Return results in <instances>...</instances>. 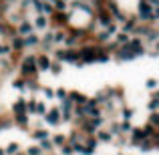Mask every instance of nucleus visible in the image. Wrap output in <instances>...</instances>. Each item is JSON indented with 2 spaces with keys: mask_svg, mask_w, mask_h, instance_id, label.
Returning <instances> with one entry per match:
<instances>
[{
  "mask_svg": "<svg viewBox=\"0 0 159 155\" xmlns=\"http://www.w3.org/2000/svg\"><path fill=\"white\" fill-rule=\"evenodd\" d=\"M127 40H129L127 39V34H119V42H127Z\"/></svg>",
  "mask_w": 159,
  "mask_h": 155,
  "instance_id": "nucleus-31",
  "label": "nucleus"
},
{
  "mask_svg": "<svg viewBox=\"0 0 159 155\" xmlns=\"http://www.w3.org/2000/svg\"><path fill=\"white\" fill-rule=\"evenodd\" d=\"M14 87H16V89H22V87H24V81H22V79H20V81H16Z\"/></svg>",
  "mask_w": 159,
  "mask_h": 155,
  "instance_id": "nucleus-30",
  "label": "nucleus"
},
{
  "mask_svg": "<svg viewBox=\"0 0 159 155\" xmlns=\"http://www.w3.org/2000/svg\"><path fill=\"white\" fill-rule=\"evenodd\" d=\"M24 111H26V103H24V99H18L14 103V113L18 115V113H24Z\"/></svg>",
  "mask_w": 159,
  "mask_h": 155,
  "instance_id": "nucleus-8",
  "label": "nucleus"
},
{
  "mask_svg": "<svg viewBox=\"0 0 159 155\" xmlns=\"http://www.w3.org/2000/svg\"><path fill=\"white\" fill-rule=\"evenodd\" d=\"M57 97L65 99V97H67V91H63V89H58V91H57Z\"/></svg>",
  "mask_w": 159,
  "mask_h": 155,
  "instance_id": "nucleus-26",
  "label": "nucleus"
},
{
  "mask_svg": "<svg viewBox=\"0 0 159 155\" xmlns=\"http://www.w3.org/2000/svg\"><path fill=\"white\" fill-rule=\"evenodd\" d=\"M133 26H135V20H129L125 24V30H133Z\"/></svg>",
  "mask_w": 159,
  "mask_h": 155,
  "instance_id": "nucleus-24",
  "label": "nucleus"
},
{
  "mask_svg": "<svg viewBox=\"0 0 159 155\" xmlns=\"http://www.w3.org/2000/svg\"><path fill=\"white\" fill-rule=\"evenodd\" d=\"M50 68H53V73H61V65H50Z\"/></svg>",
  "mask_w": 159,
  "mask_h": 155,
  "instance_id": "nucleus-28",
  "label": "nucleus"
},
{
  "mask_svg": "<svg viewBox=\"0 0 159 155\" xmlns=\"http://www.w3.org/2000/svg\"><path fill=\"white\" fill-rule=\"evenodd\" d=\"M22 46H24L22 39H14V49H22Z\"/></svg>",
  "mask_w": 159,
  "mask_h": 155,
  "instance_id": "nucleus-18",
  "label": "nucleus"
},
{
  "mask_svg": "<svg viewBox=\"0 0 159 155\" xmlns=\"http://www.w3.org/2000/svg\"><path fill=\"white\" fill-rule=\"evenodd\" d=\"M63 153H65V155H71V153H72V147H71V145H63Z\"/></svg>",
  "mask_w": 159,
  "mask_h": 155,
  "instance_id": "nucleus-21",
  "label": "nucleus"
},
{
  "mask_svg": "<svg viewBox=\"0 0 159 155\" xmlns=\"http://www.w3.org/2000/svg\"><path fill=\"white\" fill-rule=\"evenodd\" d=\"M99 139H101V141H109V139H111V135H109L107 131H99Z\"/></svg>",
  "mask_w": 159,
  "mask_h": 155,
  "instance_id": "nucleus-16",
  "label": "nucleus"
},
{
  "mask_svg": "<svg viewBox=\"0 0 159 155\" xmlns=\"http://www.w3.org/2000/svg\"><path fill=\"white\" fill-rule=\"evenodd\" d=\"M44 119H46L48 125H58V123H61V111H58V109H53Z\"/></svg>",
  "mask_w": 159,
  "mask_h": 155,
  "instance_id": "nucleus-4",
  "label": "nucleus"
},
{
  "mask_svg": "<svg viewBox=\"0 0 159 155\" xmlns=\"http://www.w3.org/2000/svg\"><path fill=\"white\" fill-rule=\"evenodd\" d=\"M57 57L61 58V61H68V63H77V61H79V53H77V50H65V53L61 50Z\"/></svg>",
  "mask_w": 159,
  "mask_h": 155,
  "instance_id": "nucleus-3",
  "label": "nucleus"
},
{
  "mask_svg": "<svg viewBox=\"0 0 159 155\" xmlns=\"http://www.w3.org/2000/svg\"><path fill=\"white\" fill-rule=\"evenodd\" d=\"M43 151H40V147H30L28 149V155H40Z\"/></svg>",
  "mask_w": 159,
  "mask_h": 155,
  "instance_id": "nucleus-17",
  "label": "nucleus"
},
{
  "mask_svg": "<svg viewBox=\"0 0 159 155\" xmlns=\"http://www.w3.org/2000/svg\"><path fill=\"white\" fill-rule=\"evenodd\" d=\"M131 131H133V141H135V143H141V141L149 139V137H147V133H145V131H141V129H131Z\"/></svg>",
  "mask_w": 159,
  "mask_h": 155,
  "instance_id": "nucleus-6",
  "label": "nucleus"
},
{
  "mask_svg": "<svg viewBox=\"0 0 159 155\" xmlns=\"http://www.w3.org/2000/svg\"><path fill=\"white\" fill-rule=\"evenodd\" d=\"M36 71H39V68H36V58L26 57V61L22 63V75H34Z\"/></svg>",
  "mask_w": 159,
  "mask_h": 155,
  "instance_id": "nucleus-2",
  "label": "nucleus"
},
{
  "mask_svg": "<svg viewBox=\"0 0 159 155\" xmlns=\"http://www.w3.org/2000/svg\"><path fill=\"white\" fill-rule=\"evenodd\" d=\"M53 149V143L48 139H43V145H40V151H50Z\"/></svg>",
  "mask_w": 159,
  "mask_h": 155,
  "instance_id": "nucleus-11",
  "label": "nucleus"
},
{
  "mask_svg": "<svg viewBox=\"0 0 159 155\" xmlns=\"http://www.w3.org/2000/svg\"><path fill=\"white\" fill-rule=\"evenodd\" d=\"M36 26H39V28H44V26H46V18H44V16H39V18H36Z\"/></svg>",
  "mask_w": 159,
  "mask_h": 155,
  "instance_id": "nucleus-15",
  "label": "nucleus"
},
{
  "mask_svg": "<svg viewBox=\"0 0 159 155\" xmlns=\"http://www.w3.org/2000/svg\"><path fill=\"white\" fill-rule=\"evenodd\" d=\"M44 95H46V97H53L54 93H53V91H50V89H44Z\"/></svg>",
  "mask_w": 159,
  "mask_h": 155,
  "instance_id": "nucleus-32",
  "label": "nucleus"
},
{
  "mask_svg": "<svg viewBox=\"0 0 159 155\" xmlns=\"http://www.w3.org/2000/svg\"><path fill=\"white\" fill-rule=\"evenodd\" d=\"M157 123H159V115L153 113V115H151V125H157Z\"/></svg>",
  "mask_w": 159,
  "mask_h": 155,
  "instance_id": "nucleus-22",
  "label": "nucleus"
},
{
  "mask_svg": "<svg viewBox=\"0 0 159 155\" xmlns=\"http://www.w3.org/2000/svg\"><path fill=\"white\" fill-rule=\"evenodd\" d=\"M147 87H149V89H155V87H157V83H155L153 79H149V81H147Z\"/></svg>",
  "mask_w": 159,
  "mask_h": 155,
  "instance_id": "nucleus-27",
  "label": "nucleus"
},
{
  "mask_svg": "<svg viewBox=\"0 0 159 155\" xmlns=\"http://www.w3.org/2000/svg\"><path fill=\"white\" fill-rule=\"evenodd\" d=\"M54 143H57V145H63V143H65V137L63 135H57V137H54Z\"/></svg>",
  "mask_w": 159,
  "mask_h": 155,
  "instance_id": "nucleus-20",
  "label": "nucleus"
},
{
  "mask_svg": "<svg viewBox=\"0 0 159 155\" xmlns=\"http://www.w3.org/2000/svg\"><path fill=\"white\" fill-rule=\"evenodd\" d=\"M22 42H24V44H28V46H30V44H36V42H39V39H36L34 34H26V39H24Z\"/></svg>",
  "mask_w": 159,
  "mask_h": 155,
  "instance_id": "nucleus-10",
  "label": "nucleus"
},
{
  "mask_svg": "<svg viewBox=\"0 0 159 155\" xmlns=\"http://www.w3.org/2000/svg\"><path fill=\"white\" fill-rule=\"evenodd\" d=\"M8 46H4V44H0V57H2V54H8Z\"/></svg>",
  "mask_w": 159,
  "mask_h": 155,
  "instance_id": "nucleus-23",
  "label": "nucleus"
},
{
  "mask_svg": "<svg viewBox=\"0 0 159 155\" xmlns=\"http://www.w3.org/2000/svg\"><path fill=\"white\" fill-rule=\"evenodd\" d=\"M18 149H20L18 143H10V145L6 147V153H8V155H16V153H18Z\"/></svg>",
  "mask_w": 159,
  "mask_h": 155,
  "instance_id": "nucleus-9",
  "label": "nucleus"
},
{
  "mask_svg": "<svg viewBox=\"0 0 159 155\" xmlns=\"http://www.w3.org/2000/svg\"><path fill=\"white\" fill-rule=\"evenodd\" d=\"M149 107H151V109H153V111H155V109H157V97H153V99H151Z\"/></svg>",
  "mask_w": 159,
  "mask_h": 155,
  "instance_id": "nucleus-25",
  "label": "nucleus"
},
{
  "mask_svg": "<svg viewBox=\"0 0 159 155\" xmlns=\"http://www.w3.org/2000/svg\"><path fill=\"white\" fill-rule=\"evenodd\" d=\"M57 8H58V10L65 8V0H57Z\"/></svg>",
  "mask_w": 159,
  "mask_h": 155,
  "instance_id": "nucleus-29",
  "label": "nucleus"
},
{
  "mask_svg": "<svg viewBox=\"0 0 159 155\" xmlns=\"http://www.w3.org/2000/svg\"><path fill=\"white\" fill-rule=\"evenodd\" d=\"M0 155H4V151H2V147H0Z\"/></svg>",
  "mask_w": 159,
  "mask_h": 155,
  "instance_id": "nucleus-33",
  "label": "nucleus"
},
{
  "mask_svg": "<svg viewBox=\"0 0 159 155\" xmlns=\"http://www.w3.org/2000/svg\"><path fill=\"white\" fill-rule=\"evenodd\" d=\"M133 117V109H123V121H129Z\"/></svg>",
  "mask_w": 159,
  "mask_h": 155,
  "instance_id": "nucleus-13",
  "label": "nucleus"
},
{
  "mask_svg": "<svg viewBox=\"0 0 159 155\" xmlns=\"http://www.w3.org/2000/svg\"><path fill=\"white\" fill-rule=\"evenodd\" d=\"M34 137H36V139H46L48 133H46L44 129H40V131H36V133H34Z\"/></svg>",
  "mask_w": 159,
  "mask_h": 155,
  "instance_id": "nucleus-14",
  "label": "nucleus"
},
{
  "mask_svg": "<svg viewBox=\"0 0 159 155\" xmlns=\"http://www.w3.org/2000/svg\"><path fill=\"white\" fill-rule=\"evenodd\" d=\"M68 101H75L77 105H85L87 97H85V95H81V93H71V99H68Z\"/></svg>",
  "mask_w": 159,
  "mask_h": 155,
  "instance_id": "nucleus-7",
  "label": "nucleus"
},
{
  "mask_svg": "<svg viewBox=\"0 0 159 155\" xmlns=\"http://www.w3.org/2000/svg\"><path fill=\"white\" fill-rule=\"evenodd\" d=\"M30 30H32V26H30L28 22H24V24H20V32H22V34H30Z\"/></svg>",
  "mask_w": 159,
  "mask_h": 155,
  "instance_id": "nucleus-12",
  "label": "nucleus"
},
{
  "mask_svg": "<svg viewBox=\"0 0 159 155\" xmlns=\"http://www.w3.org/2000/svg\"><path fill=\"white\" fill-rule=\"evenodd\" d=\"M36 68H39V71H48V68H50V61H48L46 57H39L36 58Z\"/></svg>",
  "mask_w": 159,
  "mask_h": 155,
  "instance_id": "nucleus-5",
  "label": "nucleus"
},
{
  "mask_svg": "<svg viewBox=\"0 0 159 155\" xmlns=\"http://www.w3.org/2000/svg\"><path fill=\"white\" fill-rule=\"evenodd\" d=\"M121 131H123V133H127V131H131V125H129V121H125V123H123V125H121Z\"/></svg>",
  "mask_w": 159,
  "mask_h": 155,
  "instance_id": "nucleus-19",
  "label": "nucleus"
},
{
  "mask_svg": "<svg viewBox=\"0 0 159 155\" xmlns=\"http://www.w3.org/2000/svg\"><path fill=\"white\" fill-rule=\"evenodd\" d=\"M139 16L143 20H155L157 18V6H151L147 2H141L139 4Z\"/></svg>",
  "mask_w": 159,
  "mask_h": 155,
  "instance_id": "nucleus-1",
  "label": "nucleus"
}]
</instances>
